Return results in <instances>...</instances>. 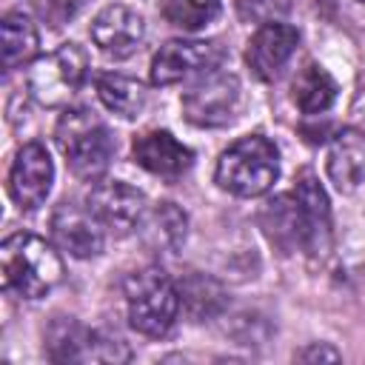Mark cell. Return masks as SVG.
<instances>
[{
	"mask_svg": "<svg viewBox=\"0 0 365 365\" xmlns=\"http://www.w3.org/2000/svg\"><path fill=\"white\" fill-rule=\"evenodd\" d=\"M240 106H242L240 77L220 68L200 74L197 83L182 94V114L188 123L200 128L228 125L240 114Z\"/></svg>",
	"mask_w": 365,
	"mask_h": 365,
	"instance_id": "obj_6",
	"label": "cell"
},
{
	"mask_svg": "<svg viewBox=\"0 0 365 365\" xmlns=\"http://www.w3.org/2000/svg\"><path fill=\"white\" fill-rule=\"evenodd\" d=\"M279 177V151L262 134H248L231 143L214 168V180L222 191L237 197H259L271 191Z\"/></svg>",
	"mask_w": 365,
	"mask_h": 365,
	"instance_id": "obj_3",
	"label": "cell"
},
{
	"mask_svg": "<svg viewBox=\"0 0 365 365\" xmlns=\"http://www.w3.org/2000/svg\"><path fill=\"white\" fill-rule=\"evenodd\" d=\"M220 60L222 48L211 40H168L151 57V83L174 86L217 68Z\"/></svg>",
	"mask_w": 365,
	"mask_h": 365,
	"instance_id": "obj_8",
	"label": "cell"
},
{
	"mask_svg": "<svg viewBox=\"0 0 365 365\" xmlns=\"http://www.w3.org/2000/svg\"><path fill=\"white\" fill-rule=\"evenodd\" d=\"M54 140L74 177L97 182L108 171L114 157V137L94 111L88 108L63 111L54 128Z\"/></svg>",
	"mask_w": 365,
	"mask_h": 365,
	"instance_id": "obj_2",
	"label": "cell"
},
{
	"mask_svg": "<svg viewBox=\"0 0 365 365\" xmlns=\"http://www.w3.org/2000/svg\"><path fill=\"white\" fill-rule=\"evenodd\" d=\"M0 274L6 291L23 299H40L63 279V259L43 237L17 231L3 240Z\"/></svg>",
	"mask_w": 365,
	"mask_h": 365,
	"instance_id": "obj_1",
	"label": "cell"
},
{
	"mask_svg": "<svg viewBox=\"0 0 365 365\" xmlns=\"http://www.w3.org/2000/svg\"><path fill=\"white\" fill-rule=\"evenodd\" d=\"M54 182V163L43 143H26L9 168V194L23 208L31 211L46 202Z\"/></svg>",
	"mask_w": 365,
	"mask_h": 365,
	"instance_id": "obj_10",
	"label": "cell"
},
{
	"mask_svg": "<svg viewBox=\"0 0 365 365\" xmlns=\"http://www.w3.org/2000/svg\"><path fill=\"white\" fill-rule=\"evenodd\" d=\"M328 177L342 194H354L365 185V137L359 131H342L328 151Z\"/></svg>",
	"mask_w": 365,
	"mask_h": 365,
	"instance_id": "obj_16",
	"label": "cell"
},
{
	"mask_svg": "<svg viewBox=\"0 0 365 365\" xmlns=\"http://www.w3.org/2000/svg\"><path fill=\"white\" fill-rule=\"evenodd\" d=\"M297 359H302V362H308V359H339V351H334V348H328V345H322V342H314L311 348H305V351H299L297 354Z\"/></svg>",
	"mask_w": 365,
	"mask_h": 365,
	"instance_id": "obj_24",
	"label": "cell"
},
{
	"mask_svg": "<svg viewBox=\"0 0 365 365\" xmlns=\"http://www.w3.org/2000/svg\"><path fill=\"white\" fill-rule=\"evenodd\" d=\"M262 228L268 234L271 242H277L285 251L294 248H314V237H311V225L308 217L297 200V194H279L274 200L265 202L262 208Z\"/></svg>",
	"mask_w": 365,
	"mask_h": 365,
	"instance_id": "obj_15",
	"label": "cell"
},
{
	"mask_svg": "<svg viewBox=\"0 0 365 365\" xmlns=\"http://www.w3.org/2000/svg\"><path fill=\"white\" fill-rule=\"evenodd\" d=\"M336 91H339L336 80L317 63H305L291 83V100L302 114L328 111L336 100Z\"/></svg>",
	"mask_w": 365,
	"mask_h": 365,
	"instance_id": "obj_17",
	"label": "cell"
},
{
	"mask_svg": "<svg viewBox=\"0 0 365 365\" xmlns=\"http://www.w3.org/2000/svg\"><path fill=\"white\" fill-rule=\"evenodd\" d=\"M359 3H365V0H359Z\"/></svg>",
	"mask_w": 365,
	"mask_h": 365,
	"instance_id": "obj_26",
	"label": "cell"
},
{
	"mask_svg": "<svg viewBox=\"0 0 365 365\" xmlns=\"http://www.w3.org/2000/svg\"><path fill=\"white\" fill-rule=\"evenodd\" d=\"M131 151H134L137 165H143L145 171H151L157 177H165V180L182 177L194 163V151L188 145H182L165 128H151V131L140 134L134 140Z\"/></svg>",
	"mask_w": 365,
	"mask_h": 365,
	"instance_id": "obj_14",
	"label": "cell"
},
{
	"mask_svg": "<svg viewBox=\"0 0 365 365\" xmlns=\"http://www.w3.org/2000/svg\"><path fill=\"white\" fill-rule=\"evenodd\" d=\"M86 208L100 220L103 228L114 234H131L148 217L145 194L123 180L97 182L86 197Z\"/></svg>",
	"mask_w": 365,
	"mask_h": 365,
	"instance_id": "obj_9",
	"label": "cell"
},
{
	"mask_svg": "<svg viewBox=\"0 0 365 365\" xmlns=\"http://www.w3.org/2000/svg\"><path fill=\"white\" fill-rule=\"evenodd\" d=\"M297 43H299V31L294 26H288V23H262L248 40L245 60H248L251 71L259 80H274L285 68V63L294 57Z\"/></svg>",
	"mask_w": 365,
	"mask_h": 365,
	"instance_id": "obj_13",
	"label": "cell"
},
{
	"mask_svg": "<svg viewBox=\"0 0 365 365\" xmlns=\"http://www.w3.org/2000/svg\"><path fill=\"white\" fill-rule=\"evenodd\" d=\"M97 94H100L103 106L123 120L140 117L145 103H148V91L140 80L125 77V74H114V71H106L97 77Z\"/></svg>",
	"mask_w": 365,
	"mask_h": 365,
	"instance_id": "obj_19",
	"label": "cell"
},
{
	"mask_svg": "<svg viewBox=\"0 0 365 365\" xmlns=\"http://www.w3.org/2000/svg\"><path fill=\"white\" fill-rule=\"evenodd\" d=\"M48 359L54 362H128L131 351L117 334L86 328L71 317L57 319L46 336Z\"/></svg>",
	"mask_w": 365,
	"mask_h": 365,
	"instance_id": "obj_7",
	"label": "cell"
},
{
	"mask_svg": "<svg viewBox=\"0 0 365 365\" xmlns=\"http://www.w3.org/2000/svg\"><path fill=\"white\" fill-rule=\"evenodd\" d=\"M143 37H145V20L131 6L111 3V6L100 9L97 17L91 20V40H94V46L103 54L114 57V60L131 57L140 48Z\"/></svg>",
	"mask_w": 365,
	"mask_h": 365,
	"instance_id": "obj_11",
	"label": "cell"
},
{
	"mask_svg": "<svg viewBox=\"0 0 365 365\" xmlns=\"http://www.w3.org/2000/svg\"><path fill=\"white\" fill-rule=\"evenodd\" d=\"M151 240L163 248H177L185 240V214L174 202H160L148 217Z\"/></svg>",
	"mask_w": 365,
	"mask_h": 365,
	"instance_id": "obj_22",
	"label": "cell"
},
{
	"mask_svg": "<svg viewBox=\"0 0 365 365\" xmlns=\"http://www.w3.org/2000/svg\"><path fill=\"white\" fill-rule=\"evenodd\" d=\"M180 288L160 268L148 265L125 279L128 322L143 336H165L180 314Z\"/></svg>",
	"mask_w": 365,
	"mask_h": 365,
	"instance_id": "obj_4",
	"label": "cell"
},
{
	"mask_svg": "<svg viewBox=\"0 0 365 365\" xmlns=\"http://www.w3.org/2000/svg\"><path fill=\"white\" fill-rule=\"evenodd\" d=\"M294 194H297V200H299V205H302V211L308 217L314 248H325L328 234H331V208H328V197H325L319 180L311 171H302L299 180H297Z\"/></svg>",
	"mask_w": 365,
	"mask_h": 365,
	"instance_id": "obj_20",
	"label": "cell"
},
{
	"mask_svg": "<svg viewBox=\"0 0 365 365\" xmlns=\"http://www.w3.org/2000/svg\"><path fill=\"white\" fill-rule=\"evenodd\" d=\"M29 3H31L34 14H37L43 23H48L51 29L66 26V23L74 20L77 11L86 6V0H29Z\"/></svg>",
	"mask_w": 365,
	"mask_h": 365,
	"instance_id": "obj_23",
	"label": "cell"
},
{
	"mask_svg": "<svg viewBox=\"0 0 365 365\" xmlns=\"http://www.w3.org/2000/svg\"><path fill=\"white\" fill-rule=\"evenodd\" d=\"M0 46H3V68L6 71L26 66L37 54V46H40L34 20L23 11H9L0 23Z\"/></svg>",
	"mask_w": 365,
	"mask_h": 365,
	"instance_id": "obj_18",
	"label": "cell"
},
{
	"mask_svg": "<svg viewBox=\"0 0 365 365\" xmlns=\"http://www.w3.org/2000/svg\"><path fill=\"white\" fill-rule=\"evenodd\" d=\"M248 3H251V6H257V3H262V0H240V9H245Z\"/></svg>",
	"mask_w": 365,
	"mask_h": 365,
	"instance_id": "obj_25",
	"label": "cell"
},
{
	"mask_svg": "<svg viewBox=\"0 0 365 365\" xmlns=\"http://www.w3.org/2000/svg\"><path fill=\"white\" fill-rule=\"evenodd\" d=\"M51 234L63 251L77 259H91L103 251V225L100 220L74 202H60L51 217Z\"/></svg>",
	"mask_w": 365,
	"mask_h": 365,
	"instance_id": "obj_12",
	"label": "cell"
},
{
	"mask_svg": "<svg viewBox=\"0 0 365 365\" xmlns=\"http://www.w3.org/2000/svg\"><path fill=\"white\" fill-rule=\"evenodd\" d=\"M220 0H163V17L182 31L205 29L220 17Z\"/></svg>",
	"mask_w": 365,
	"mask_h": 365,
	"instance_id": "obj_21",
	"label": "cell"
},
{
	"mask_svg": "<svg viewBox=\"0 0 365 365\" xmlns=\"http://www.w3.org/2000/svg\"><path fill=\"white\" fill-rule=\"evenodd\" d=\"M86 74H88L86 51L77 43H63L60 48H54L51 54L37 57L29 66L26 88L40 106L60 108L83 88Z\"/></svg>",
	"mask_w": 365,
	"mask_h": 365,
	"instance_id": "obj_5",
	"label": "cell"
}]
</instances>
